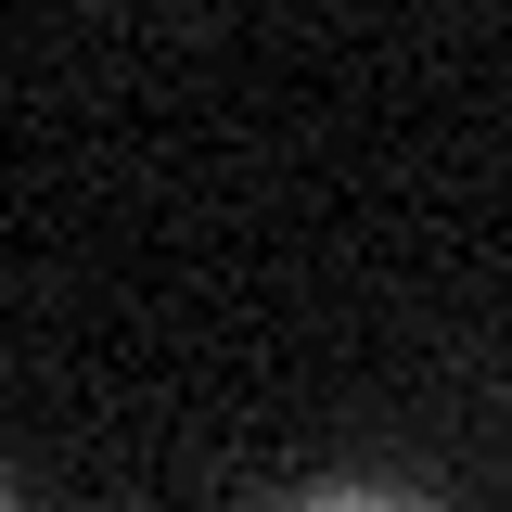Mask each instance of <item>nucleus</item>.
<instances>
[{
    "label": "nucleus",
    "instance_id": "obj_1",
    "mask_svg": "<svg viewBox=\"0 0 512 512\" xmlns=\"http://www.w3.org/2000/svg\"><path fill=\"white\" fill-rule=\"evenodd\" d=\"M282 512H423V500H397V487H320V500H282Z\"/></svg>",
    "mask_w": 512,
    "mask_h": 512
}]
</instances>
